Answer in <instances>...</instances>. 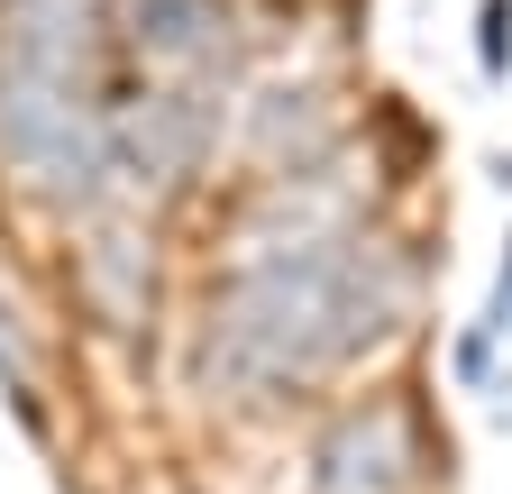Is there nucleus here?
<instances>
[{
  "mask_svg": "<svg viewBox=\"0 0 512 494\" xmlns=\"http://www.w3.org/2000/svg\"><path fill=\"white\" fill-rule=\"evenodd\" d=\"M412 302V266L384 238H284L211 293L202 366L220 385H311L375 348Z\"/></svg>",
  "mask_w": 512,
  "mask_h": 494,
  "instance_id": "obj_1",
  "label": "nucleus"
},
{
  "mask_svg": "<svg viewBox=\"0 0 512 494\" xmlns=\"http://www.w3.org/2000/svg\"><path fill=\"white\" fill-rule=\"evenodd\" d=\"M394 485H403V412L394 403L348 412L320 440V494H394Z\"/></svg>",
  "mask_w": 512,
  "mask_h": 494,
  "instance_id": "obj_2",
  "label": "nucleus"
},
{
  "mask_svg": "<svg viewBox=\"0 0 512 494\" xmlns=\"http://www.w3.org/2000/svg\"><path fill=\"white\" fill-rule=\"evenodd\" d=\"M119 28L156 65H220L229 55V19L211 0H119Z\"/></svg>",
  "mask_w": 512,
  "mask_h": 494,
  "instance_id": "obj_3",
  "label": "nucleus"
},
{
  "mask_svg": "<svg viewBox=\"0 0 512 494\" xmlns=\"http://www.w3.org/2000/svg\"><path fill=\"white\" fill-rule=\"evenodd\" d=\"M476 65H485V83L512 74V0H485L476 10Z\"/></svg>",
  "mask_w": 512,
  "mask_h": 494,
  "instance_id": "obj_4",
  "label": "nucleus"
},
{
  "mask_svg": "<svg viewBox=\"0 0 512 494\" xmlns=\"http://www.w3.org/2000/svg\"><path fill=\"white\" fill-rule=\"evenodd\" d=\"M485 339H512V247H503V275H494V302H485Z\"/></svg>",
  "mask_w": 512,
  "mask_h": 494,
  "instance_id": "obj_5",
  "label": "nucleus"
}]
</instances>
